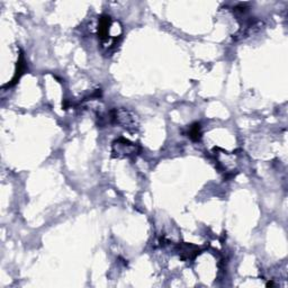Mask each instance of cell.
Returning <instances> with one entry per match:
<instances>
[{
    "label": "cell",
    "mask_w": 288,
    "mask_h": 288,
    "mask_svg": "<svg viewBox=\"0 0 288 288\" xmlns=\"http://www.w3.org/2000/svg\"><path fill=\"white\" fill-rule=\"evenodd\" d=\"M178 251H179V256H180L181 259L184 260H189V259L195 258V257L200 254V250H198L197 247L193 246V244H188V243L180 244V246L178 247Z\"/></svg>",
    "instance_id": "cell-4"
},
{
    "label": "cell",
    "mask_w": 288,
    "mask_h": 288,
    "mask_svg": "<svg viewBox=\"0 0 288 288\" xmlns=\"http://www.w3.org/2000/svg\"><path fill=\"white\" fill-rule=\"evenodd\" d=\"M113 24H114V22L112 21V18L108 16V15H103V16L99 18L98 37L100 38V41L103 42L104 46H106V48H111L112 45H115L116 41H117L111 36Z\"/></svg>",
    "instance_id": "cell-1"
},
{
    "label": "cell",
    "mask_w": 288,
    "mask_h": 288,
    "mask_svg": "<svg viewBox=\"0 0 288 288\" xmlns=\"http://www.w3.org/2000/svg\"><path fill=\"white\" fill-rule=\"evenodd\" d=\"M111 119L116 124H119L123 127L131 128L135 127V117L128 111L125 110H114L111 112Z\"/></svg>",
    "instance_id": "cell-2"
},
{
    "label": "cell",
    "mask_w": 288,
    "mask_h": 288,
    "mask_svg": "<svg viewBox=\"0 0 288 288\" xmlns=\"http://www.w3.org/2000/svg\"><path fill=\"white\" fill-rule=\"evenodd\" d=\"M113 152L117 157H128V155L136 154L138 149L134 143H131L125 139H119L113 145Z\"/></svg>",
    "instance_id": "cell-3"
},
{
    "label": "cell",
    "mask_w": 288,
    "mask_h": 288,
    "mask_svg": "<svg viewBox=\"0 0 288 288\" xmlns=\"http://www.w3.org/2000/svg\"><path fill=\"white\" fill-rule=\"evenodd\" d=\"M26 71V63H25V59H24V56L21 54V57H19V59L17 61V68H16V72H15V77L13 78V83H11L9 86H13L14 84H16L17 81L21 79V77L24 75V72Z\"/></svg>",
    "instance_id": "cell-5"
},
{
    "label": "cell",
    "mask_w": 288,
    "mask_h": 288,
    "mask_svg": "<svg viewBox=\"0 0 288 288\" xmlns=\"http://www.w3.org/2000/svg\"><path fill=\"white\" fill-rule=\"evenodd\" d=\"M188 136L194 141H198L202 138V132H201V125L200 124H194L189 127L188 131Z\"/></svg>",
    "instance_id": "cell-6"
}]
</instances>
